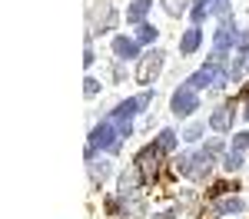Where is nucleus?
<instances>
[{"label":"nucleus","mask_w":249,"mask_h":219,"mask_svg":"<svg viewBox=\"0 0 249 219\" xmlns=\"http://www.w3.org/2000/svg\"><path fill=\"white\" fill-rule=\"evenodd\" d=\"M107 173H110V163H103V159H100V163H93V159H90V176H93V183H103V179H107Z\"/></svg>","instance_id":"obj_16"},{"label":"nucleus","mask_w":249,"mask_h":219,"mask_svg":"<svg viewBox=\"0 0 249 219\" xmlns=\"http://www.w3.org/2000/svg\"><path fill=\"white\" fill-rule=\"evenodd\" d=\"M156 146H160L163 153H170V150H176V133H173V130H163V133L156 136Z\"/></svg>","instance_id":"obj_15"},{"label":"nucleus","mask_w":249,"mask_h":219,"mask_svg":"<svg viewBox=\"0 0 249 219\" xmlns=\"http://www.w3.org/2000/svg\"><path fill=\"white\" fill-rule=\"evenodd\" d=\"M232 43H236V34H232L230 27H219L216 30V53H226Z\"/></svg>","instance_id":"obj_13"},{"label":"nucleus","mask_w":249,"mask_h":219,"mask_svg":"<svg viewBox=\"0 0 249 219\" xmlns=\"http://www.w3.org/2000/svg\"><path fill=\"white\" fill-rule=\"evenodd\" d=\"M223 166H226L230 173H239V169H243V156H239V150H230L226 159H223Z\"/></svg>","instance_id":"obj_17"},{"label":"nucleus","mask_w":249,"mask_h":219,"mask_svg":"<svg viewBox=\"0 0 249 219\" xmlns=\"http://www.w3.org/2000/svg\"><path fill=\"white\" fill-rule=\"evenodd\" d=\"M232 150H249V133H239V136H232Z\"/></svg>","instance_id":"obj_22"},{"label":"nucleus","mask_w":249,"mask_h":219,"mask_svg":"<svg viewBox=\"0 0 249 219\" xmlns=\"http://www.w3.org/2000/svg\"><path fill=\"white\" fill-rule=\"evenodd\" d=\"M213 0H193V20H196V23H199V20H206V14H213V7H210Z\"/></svg>","instance_id":"obj_14"},{"label":"nucleus","mask_w":249,"mask_h":219,"mask_svg":"<svg viewBox=\"0 0 249 219\" xmlns=\"http://www.w3.org/2000/svg\"><path fill=\"white\" fill-rule=\"evenodd\" d=\"M150 100H153L150 93H143V97L123 100V103L113 110V119H116V126H120V133H123V136H130V130H133V126H130V119H133L136 113L143 110V106H150Z\"/></svg>","instance_id":"obj_3"},{"label":"nucleus","mask_w":249,"mask_h":219,"mask_svg":"<svg viewBox=\"0 0 249 219\" xmlns=\"http://www.w3.org/2000/svg\"><path fill=\"white\" fill-rule=\"evenodd\" d=\"M163 70V50H146L140 57V67H136V80L140 83H153Z\"/></svg>","instance_id":"obj_4"},{"label":"nucleus","mask_w":249,"mask_h":219,"mask_svg":"<svg viewBox=\"0 0 249 219\" xmlns=\"http://www.w3.org/2000/svg\"><path fill=\"white\" fill-rule=\"evenodd\" d=\"M203 130H206V126H203V123H193L190 130H186V133H183V139H190V143H193V139H199V136H203Z\"/></svg>","instance_id":"obj_20"},{"label":"nucleus","mask_w":249,"mask_h":219,"mask_svg":"<svg viewBox=\"0 0 249 219\" xmlns=\"http://www.w3.org/2000/svg\"><path fill=\"white\" fill-rule=\"evenodd\" d=\"M120 126H116V119H100V126H93V133H90V150H87V159H93L96 150H110L116 153L120 150Z\"/></svg>","instance_id":"obj_1"},{"label":"nucleus","mask_w":249,"mask_h":219,"mask_svg":"<svg viewBox=\"0 0 249 219\" xmlns=\"http://www.w3.org/2000/svg\"><path fill=\"white\" fill-rule=\"evenodd\" d=\"M113 53H116L120 60H133V57H136V40L116 37V40H113Z\"/></svg>","instance_id":"obj_10"},{"label":"nucleus","mask_w":249,"mask_h":219,"mask_svg":"<svg viewBox=\"0 0 249 219\" xmlns=\"http://www.w3.org/2000/svg\"><path fill=\"white\" fill-rule=\"evenodd\" d=\"M176 216V209H166V213H160V216H153V219H173Z\"/></svg>","instance_id":"obj_24"},{"label":"nucleus","mask_w":249,"mask_h":219,"mask_svg":"<svg viewBox=\"0 0 249 219\" xmlns=\"http://www.w3.org/2000/svg\"><path fill=\"white\" fill-rule=\"evenodd\" d=\"M246 119H249V106H246Z\"/></svg>","instance_id":"obj_25"},{"label":"nucleus","mask_w":249,"mask_h":219,"mask_svg":"<svg viewBox=\"0 0 249 219\" xmlns=\"http://www.w3.org/2000/svg\"><path fill=\"white\" fill-rule=\"evenodd\" d=\"M186 3H190V0H163V7H166L170 17H179V14L186 10Z\"/></svg>","instance_id":"obj_18"},{"label":"nucleus","mask_w":249,"mask_h":219,"mask_svg":"<svg viewBox=\"0 0 249 219\" xmlns=\"http://www.w3.org/2000/svg\"><path fill=\"white\" fill-rule=\"evenodd\" d=\"M170 106H173V113H176V117H190L193 110H199V100H196V90H193L190 83H183V86H179V90L173 93Z\"/></svg>","instance_id":"obj_5"},{"label":"nucleus","mask_w":249,"mask_h":219,"mask_svg":"<svg viewBox=\"0 0 249 219\" xmlns=\"http://www.w3.org/2000/svg\"><path fill=\"white\" fill-rule=\"evenodd\" d=\"M143 183V173L140 169H130V173H123L120 176V196H130V193H136V186Z\"/></svg>","instance_id":"obj_9"},{"label":"nucleus","mask_w":249,"mask_h":219,"mask_svg":"<svg viewBox=\"0 0 249 219\" xmlns=\"http://www.w3.org/2000/svg\"><path fill=\"white\" fill-rule=\"evenodd\" d=\"M150 7H153V0H133V7L126 10V23H143Z\"/></svg>","instance_id":"obj_11"},{"label":"nucleus","mask_w":249,"mask_h":219,"mask_svg":"<svg viewBox=\"0 0 249 219\" xmlns=\"http://www.w3.org/2000/svg\"><path fill=\"white\" fill-rule=\"evenodd\" d=\"M210 126L219 130V133H226V130L232 126V106H219V110L210 117Z\"/></svg>","instance_id":"obj_7"},{"label":"nucleus","mask_w":249,"mask_h":219,"mask_svg":"<svg viewBox=\"0 0 249 219\" xmlns=\"http://www.w3.org/2000/svg\"><path fill=\"white\" fill-rule=\"evenodd\" d=\"M243 209H246V202L239 196H230V199H223V202H216V213H223V216H236Z\"/></svg>","instance_id":"obj_12"},{"label":"nucleus","mask_w":249,"mask_h":219,"mask_svg":"<svg viewBox=\"0 0 249 219\" xmlns=\"http://www.w3.org/2000/svg\"><path fill=\"white\" fill-rule=\"evenodd\" d=\"M83 83H87V86H83V93H87V97H96V90H100V80L87 77V80H83Z\"/></svg>","instance_id":"obj_21"},{"label":"nucleus","mask_w":249,"mask_h":219,"mask_svg":"<svg viewBox=\"0 0 249 219\" xmlns=\"http://www.w3.org/2000/svg\"><path fill=\"white\" fill-rule=\"evenodd\" d=\"M213 14H219V17H226V14H230V0H216V7H213Z\"/></svg>","instance_id":"obj_23"},{"label":"nucleus","mask_w":249,"mask_h":219,"mask_svg":"<svg viewBox=\"0 0 249 219\" xmlns=\"http://www.w3.org/2000/svg\"><path fill=\"white\" fill-rule=\"evenodd\" d=\"M156 34H160L156 27H150V23H143V27H140V34H136V40H140V43H153V40H156Z\"/></svg>","instance_id":"obj_19"},{"label":"nucleus","mask_w":249,"mask_h":219,"mask_svg":"<svg viewBox=\"0 0 249 219\" xmlns=\"http://www.w3.org/2000/svg\"><path fill=\"white\" fill-rule=\"evenodd\" d=\"M226 80H230V70H226L223 63L210 60V63H206V67H199V70H196L186 83H190L193 90H206V86H223Z\"/></svg>","instance_id":"obj_2"},{"label":"nucleus","mask_w":249,"mask_h":219,"mask_svg":"<svg viewBox=\"0 0 249 219\" xmlns=\"http://www.w3.org/2000/svg\"><path fill=\"white\" fill-rule=\"evenodd\" d=\"M160 153H163V150L153 143V146H146V150L136 156V169L143 173V179H153L156 176V169H160V163H156V159H160Z\"/></svg>","instance_id":"obj_6"},{"label":"nucleus","mask_w":249,"mask_h":219,"mask_svg":"<svg viewBox=\"0 0 249 219\" xmlns=\"http://www.w3.org/2000/svg\"><path fill=\"white\" fill-rule=\"evenodd\" d=\"M199 40H203V34H199V27H190L186 34H183V40H179V53H196V47H199Z\"/></svg>","instance_id":"obj_8"}]
</instances>
